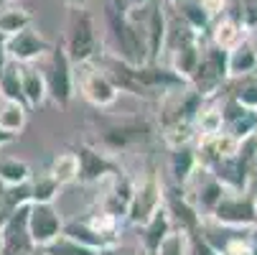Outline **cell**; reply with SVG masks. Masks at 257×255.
<instances>
[{"mask_svg": "<svg viewBox=\"0 0 257 255\" xmlns=\"http://www.w3.org/2000/svg\"><path fill=\"white\" fill-rule=\"evenodd\" d=\"M102 71L107 74V79L115 84V90H125L130 95H140V97H156L163 90L171 87H181L186 84V79L178 77L173 69H163L158 64H143V66H133L117 56H107L102 59Z\"/></svg>", "mask_w": 257, "mask_h": 255, "instance_id": "6da1fadb", "label": "cell"}, {"mask_svg": "<svg viewBox=\"0 0 257 255\" xmlns=\"http://www.w3.org/2000/svg\"><path fill=\"white\" fill-rule=\"evenodd\" d=\"M107 23H109V31H112L115 46H117V59L133 66L148 64V46H145L143 28L138 21L127 16L125 8H120V3H107Z\"/></svg>", "mask_w": 257, "mask_h": 255, "instance_id": "7a4b0ae2", "label": "cell"}, {"mask_svg": "<svg viewBox=\"0 0 257 255\" xmlns=\"http://www.w3.org/2000/svg\"><path fill=\"white\" fill-rule=\"evenodd\" d=\"M66 56L71 64H87L97 54V33H94V18L84 8H71L69 16V33L64 41Z\"/></svg>", "mask_w": 257, "mask_h": 255, "instance_id": "3957f363", "label": "cell"}, {"mask_svg": "<svg viewBox=\"0 0 257 255\" xmlns=\"http://www.w3.org/2000/svg\"><path fill=\"white\" fill-rule=\"evenodd\" d=\"M229 79V71H227V49L222 46H206L199 56V64L191 74V84H194V92L206 97V95H214L219 87Z\"/></svg>", "mask_w": 257, "mask_h": 255, "instance_id": "277c9868", "label": "cell"}, {"mask_svg": "<svg viewBox=\"0 0 257 255\" xmlns=\"http://www.w3.org/2000/svg\"><path fill=\"white\" fill-rule=\"evenodd\" d=\"M69 56L64 44H56L49 49V66L44 71V82H46V95L59 105L66 107L71 102V95H74V71H71Z\"/></svg>", "mask_w": 257, "mask_h": 255, "instance_id": "5b68a950", "label": "cell"}, {"mask_svg": "<svg viewBox=\"0 0 257 255\" xmlns=\"http://www.w3.org/2000/svg\"><path fill=\"white\" fill-rule=\"evenodd\" d=\"M163 187H161V179L156 176V171L151 168L145 174V179L140 181V187H133V199H130V207H127V220L133 225H145L151 217L163 209Z\"/></svg>", "mask_w": 257, "mask_h": 255, "instance_id": "8992f818", "label": "cell"}, {"mask_svg": "<svg viewBox=\"0 0 257 255\" xmlns=\"http://www.w3.org/2000/svg\"><path fill=\"white\" fill-rule=\"evenodd\" d=\"M214 222L224 227H254L257 225V202L249 192H234L224 194L219 204L209 212Z\"/></svg>", "mask_w": 257, "mask_h": 255, "instance_id": "52a82bcc", "label": "cell"}, {"mask_svg": "<svg viewBox=\"0 0 257 255\" xmlns=\"http://www.w3.org/2000/svg\"><path fill=\"white\" fill-rule=\"evenodd\" d=\"M61 217L54 209V204H28V235L31 242L39 247H46L51 240L61 235Z\"/></svg>", "mask_w": 257, "mask_h": 255, "instance_id": "ba28073f", "label": "cell"}, {"mask_svg": "<svg viewBox=\"0 0 257 255\" xmlns=\"http://www.w3.org/2000/svg\"><path fill=\"white\" fill-rule=\"evenodd\" d=\"M3 250L0 255H33L36 245L28 235V204L11 212L8 222L3 225Z\"/></svg>", "mask_w": 257, "mask_h": 255, "instance_id": "9c48e42d", "label": "cell"}, {"mask_svg": "<svg viewBox=\"0 0 257 255\" xmlns=\"http://www.w3.org/2000/svg\"><path fill=\"white\" fill-rule=\"evenodd\" d=\"M74 153H77V161H79L77 181H82V184H92V181H99L104 176L115 179V176L122 174V168L112 158H107L104 153H99L97 148H92V145H87V143H82Z\"/></svg>", "mask_w": 257, "mask_h": 255, "instance_id": "30bf717a", "label": "cell"}, {"mask_svg": "<svg viewBox=\"0 0 257 255\" xmlns=\"http://www.w3.org/2000/svg\"><path fill=\"white\" fill-rule=\"evenodd\" d=\"M79 90H82V97L94 107H109L117 100L115 84L107 79V74L102 69H94V66H84L79 71Z\"/></svg>", "mask_w": 257, "mask_h": 255, "instance_id": "8fae6325", "label": "cell"}, {"mask_svg": "<svg viewBox=\"0 0 257 255\" xmlns=\"http://www.w3.org/2000/svg\"><path fill=\"white\" fill-rule=\"evenodd\" d=\"M153 133L151 123L148 120H120V123H112L102 130V143L107 145L109 151H120V148H127L133 143H140V140H148Z\"/></svg>", "mask_w": 257, "mask_h": 255, "instance_id": "7c38bea8", "label": "cell"}, {"mask_svg": "<svg viewBox=\"0 0 257 255\" xmlns=\"http://www.w3.org/2000/svg\"><path fill=\"white\" fill-rule=\"evenodd\" d=\"M51 46L41 39L33 28H23L13 36L6 39V51H8V59L11 61H18V64H26V61H33L39 59L41 54H46Z\"/></svg>", "mask_w": 257, "mask_h": 255, "instance_id": "4fadbf2b", "label": "cell"}, {"mask_svg": "<svg viewBox=\"0 0 257 255\" xmlns=\"http://www.w3.org/2000/svg\"><path fill=\"white\" fill-rule=\"evenodd\" d=\"M163 202H168V214H173V220L178 222V230L183 235H189L194 230H199V212L196 207L189 204V199L178 194V192H171L168 197H163Z\"/></svg>", "mask_w": 257, "mask_h": 255, "instance_id": "5bb4252c", "label": "cell"}, {"mask_svg": "<svg viewBox=\"0 0 257 255\" xmlns=\"http://www.w3.org/2000/svg\"><path fill=\"white\" fill-rule=\"evenodd\" d=\"M21 92L26 107H41L46 102V82H44V71L33 69V66H21Z\"/></svg>", "mask_w": 257, "mask_h": 255, "instance_id": "9a60e30c", "label": "cell"}, {"mask_svg": "<svg viewBox=\"0 0 257 255\" xmlns=\"http://www.w3.org/2000/svg\"><path fill=\"white\" fill-rule=\"evenodd\" d=\"M61 235L77 240V242H82V245H87V247H92V250H104V247H109V245H115L112 240L104 237V235H102L97 227H92L89 222H77V220L64 222Z\"/></svg>", "mask_w": 257, "mask_h": 255, "instance_id": "2e32d148", "label": "cell"}, {"mask_svg": "<svg viewBox=\"0 0 257 255\" xmlns=\"http://www.w3.org/2000/svg\"><path fill=\"white\" fill-rule=\"evenodd\" d=\"M171 232V214L166 209H158L148 222L143 225V247L145 255H156L158 245L163 242V237Z\"/></svg>", "mask_w": 257, "mask_h": 255, "instance_id": "e0dca14e", "label": "cell"}, {"mask_svg": "<svg viewBox=\"0 0 257 255\" xmlns=\"http://www.w3.org/2000/svg\"><path fill=\"white\" fill-rule=\"evenodd\" d=\"M227 71H229V77H234V79L257 71V56H254L249 41H239L234 49L227 51Z\"/></svg>", "mask_w": 257, "mask_h": 255, "instance_id": "ac0fdd59", "label": "cell"}, {"mask_svg": "<svg viewBox=\"0 0 257 255\" xmlns=\"http://www.w3.org/2000/svg\"><path fill=\"white\" fill-rule=\"evenodd\" d=\"M130 199H133V184L122 171L120 176H115V189L104 202V214H109L112 220H120L122 214H127Z\"/></svg>", "mask_w": 257, "mask_h": 255, "instance_id": "d6986e66", "label": "cell"}, {"mask_svg": "<svg viewBox=\"0 0 257 255\" xmlns=\"http://www.w3.org/2000/svg\"><path fill=\"white\" fill-rule=\"evenodd\" d=\"M26 118H28V107L26 105L0 97V130L3 133L16 138L26 128Z\"/></svg>", "mask_w": 257, "mask_h": 255, "instance_id": "ffe728a7", "label": "cell"}, {"mask_svg": "<svg viewBox=\"0 0 257 255\" xmlns=\"http://www.w3.org/2000/svg\"><path fill=\"white\" fill-rule=\"evenodd\" d=\"M196 163H199V158H196V153L189 148V145H176V148H173V153H171V171H173L178 184H186V181L191 179Z\"/></svg>", "mask_w": 257, "mask_h": 255, "instance_id": "44dd1931", "label": "cell"}, {"mask_svg": "<svg viewBox=\"0 0 257 255\" xmlns=\"http://www.w3.org/2000/svg\"><path fill=\"white\" fill-rule=\"evenodd\" d=\"M28 187H31V204H51L54 197L59 194V184L56 179L46 171V174H39V176H31L28 179Z\"/></svg>", "mask_w": 257, "mask_h": 255, "instance_id": "7402d4cb", "label": "cell"}, {"mask_svg": "<svg viewBox=\"0 0 257 255\" xmlns=\"http://www.w3.org/2000/svg\"><path fill=\"white\" fill-rule=\"evenodd\" d=\"M49 174L56 179V184H59V187L77 181V176H79V161H77V153H71V151L59 153V156L51 161Z\"/></svg>", "mask_w": 257, "mask_h": 255, "instance_id": "603a6c76", "label": "cell"}, {"mask_svg": "<svg viewBox=\"0 0 257 255\" xmlns=\"http://www.w3.org/2000/svg\"><path fill=\"white\" fill-rule=\"evenodd\" d=\"M0 97L26 105L23 92H21V66H18V61H8L6 69L0 71Z\"/></svg>", "mask_w": 257, "mask_h": 255, "instance_id": "cb8c5ba5", "label": "cell"}, {"mask_svg": "<svg viewBox=\"0 0 257 255\" xmlns=\"http://www.w3.org/2000/svg\"><path fill=\"white\" fill-rule=\"evenodd\" d=\"M31 166L26 161H18V158H0V184L3 187H18V184H26L31 179Z\"/></svg>", "mask_w": 257, "mask_h": 255, "instance_id": "d4e9b609", "label": "cell"}, {"mask_svg": "<svg viewBox=\"0 0 257 255\" xmlns=\"http://www.w3.org/2000/svg\"><path fill=\"white\" fill-rule=\"evenodd\" d=\"M31 13L28 11H21V8H6L0 11V36H13L23 28H31Z\"/></svg>", "mask_w": 257, "mask_h": 255, "instance_id": "484cf974", "label": "cell"}, {"mask_svg": "<svg viewBox=\"0 0 257 255\" xmlns=\"http://www.w3.org/2000/svg\"><path fill=\"white\" fill-rule=\"evenodd\" d=\"M41 252L44 255H99V250H92L66 235H59L56 240H51L46 247H41Z\"/></svg>", "mask_w": 257, "mask_h": 255, "instance_id": "4316f807", "label": "cell"}, {"mask_svg": "<svg viewBox=\"0 0 257 255\" xmlns=\"http://www.w3.org/2000/svg\"><path fill=\"white\" fill-rule=\"evenodd\" d=\"M229 97H234L247 110H257V71H252L247 77H239Z\"/></svg>", "mask_w": 257, "mask_h": 255, "instance_id": "83f0119b", "label": "cell"}, {"mask_svg": "<svg viewBox=\"0 0 257 255\" xmlns=\"http://www.w3.org/2000/svg\"><path fill=\"white\" fill-rule=\"evenodd\" d=\"M181 18L191 28H206L209 26V11L199 0H181Z\"/></svg>", "mask_w": 257, "mask_h": 255, "instance_id": "f1b7e54d", "label": "cell"}, {"mask_svg": "<svg viewBox=\"0 0 257 255\" xmlns=\"http://www.w3.org/2000/svg\"><path fill=\"white\" fill-rule=\"evenodd\" d=\"M234 140H247V138H252L254 135V130H257V110H247L242 118H237L234 123H229L227 128H224Z\"/></svg>", "mask_w": 257, "mask_h": 255, "instance_id": "f546056e", "label": "cell"}, {"mask_svg": "<svg viewBox=\"0 0 257 255\" xmlns=\"http://www.w3.org/2000/svg\"><path fill=\"white\" fill-rule=\"evenodd\" d=\"M239 41H242V36H239V23L232 21V18H224L222 26H219L216 33H214V44L229 51V49H234Z\"/></svg>", "mask_w": 257, "mask_h": 255, "instance_id": "4dcf8cb0", "label": "cell"}, {"mask_svg": "<svg viewBox=\"0 0 257 255\" xmlns=\"http://www.w3.org/2000/svg\"><path fill=\"white\" fill-rule=\"evenodd\" d=\"M156 255H189V240H186V235H183L181 230L178 232L171 230L163 237V242L158 245Z\"/></svg>", "mask_w": 257, "mask_h": 255, "instance_id": "1f68e13d", "label": "cell"}, {"mask_svg": "<svg viewBox=\"0 0 257 255\" xmlns=\"http://www.w3.org/2000/svg\"><path fill=\"white\" fill-rule=\"evenodd\" d=\"M227 194V189L222 187V184H219V181L211 176L209 181H206V184L201 187V194H199V204L206 209V212H211L216 204H219V199H222Z\"/></svg>", "mask_w": 257, "mask_h": 255, "instance_id": "d6a6232c", "label": "cell"}, {"mask_svg": "<svg viewBox=\"0 0 257 255\" xmlns=\"http://www.w3.org/2000/svg\"><path fill=\"white\" fill-rule=\"evenodd\" d=\"M3 199H6V204L11 209H18V207L31 204V187H28V181H26V184H18V187H6Z\"/></svg>", "mask_w": 257, "mask_h": 255, "instance_id": "836d02e7", "label": "cell"}, {"mask_svg": "<svg viewBox=\"0 0 257 255\" xmlns=\"http://www.w3.org/2000/svg\"><path fill=\"white\" fill-rule=\"evenodd\" d=\"M186 240H189V255H219V250L204 237V232L201 230H194V232H189L186 235Z\"/></svg>", "mask_w": 257, "mask_h": 255, "instance_id": "e575fe53", "label": "cell"}, {"mask_svg": "<svg viewBox=\"0 0 257 255\" xmlns=\"http://www.w3.org/2000/svg\"><path fill=\"white\" fill-rule=\"evenodd\" d=\"M99 255H138V250L133 247V245H109V247H104V250H99Z\"/></svg>", "mask_w": 257, "mask_h": 255, "instance_id": "d590c367", "label": "cell"}, {"mask_svg": "<svg viewBox=\"0 0 257 255\" xmlns=\"http://www.w3.org/2000/svg\"><path fill=\"white\" fill-rule=\"evenodd\" d=\"M11 207L6 204V199H3V194H0V230H3V225L8 222V217H11Z\"/></svg>", "mask_w": 257, "mask_h": 255, "instance_id": "8d00e7d4", "label": "cell"}, {"mask_svg": "<svg viewBox=\"0 0 257 255\" xmlns=\"http://www.w3.org/2000/svg\"><path fill=\"white\" fill-rule=\"evenodd\" d=\"M249 184H252V199L257 202V158H254V163H252V171H249Z\"/></svg>", "mask_w": 257, "mask_h": 255, "instance_id": "74e56055", "label": "cell"}, {"mask_svg": "<svg viewBox=\"0 0 257 255\" xmlns=\"http://www.w3.org/2000/svg\"><path fill=\"white\" fill-rule=\"evenodd\" d=\"M8 61H11V59H8V51H6V36H0V71L6 69Z\"/></svg>", "mask_w": 257, "mask_h": 255, "instance_id": "f35d334b", "label": "cell"}, {"mask_svg": "<svg viewBox=\"0 0 257 255\" xmlns=\"http://www.w3.org/2000/svg\"><path fill=\"white\" fill-rule=\"evenodd\" d=\"M64 3H66L69 8H84V3H87V0H64Z\"/></svg>", "mask_w": 257, "mask_h": 255, "instance_id": "ab89813d", "label": "cell"}, {"mask_svg": "<svg viewBox=\"0 0 257 255\" xmlns=\"http://www.w3.org/2000/svg\"><path fill=\"white\" fill-rule=\"evenodd\" d=\"M249 46H252V51L257 56V26H252V41H249Z\"/></svg>", "mask_w": 257, "mask_h": 255, "instance_id": "60d3db41", "label": "cell"}, {"mask_svg": "<svg viewBox=\"0 0 257 255\" xmlns=\"http://www.w3.org/2000/svg\"><path fill=\"white\" fill-rule=\"evenodd\" d=\"M11 140H13V135H8V133H3V130H0V148H3L6 143H11Z\"/></svg>", "mask_w": 257, "mask_h": 255, "instance_id": "b9f144b4", "label": "cell"}, {"mask_svg": "<svg viewBox=\"0 0 257 255\" xmlns=\"http://www.w3.org/2000/svg\"><path fill=\"white\" fill-rule=\"evenodd\" d=\"M0 250H3V232H0Z\"/></svg>", "mask_w": 257, "mask_h": 255, "instance_id": "7bdbcfd3", "label": "cell"}, {"mask_svg": "<svg viewBox=\"0 0 257 255\" xmlns=\"http://www.w3.org/2000/svg\"><path fill=\"white\" fill-rule=\"evenodd\" d=\"M3 192H6V187H3V184H0V194H3Z\"/></svg>", "mask_w": 257, "mask_h": 255, "instance_id": "ee69618b", "label": "cell"}, {"mask_svg": "<svg viewBox=\"0 0 257 255\" xmlns=\"http://www.w3.org/2000/svg\"><path fill=\"white\" fill-rule=\"evenodd\" d=\"M252 138H254V143H257V130H254V135H252Z\"/></svg>", "mask_w": 257, "mask_h": 255, "instance_id": "f6af8a7d", "label": "cell"}, {"mask_svg": "<svg viewBox=\"0 0 257 255\" xmlns=\"http://www.w3.org/2000/svg\"><path fill=\"white\" fill-rule=\"evenodd\" d=\"M33 255H36V252H33ZM39 255H44V252H39Z\"/></svg>", "mask_w": 257, "mask_h": 255, "instance_id": "bcb514c9", "label": "cell"}]
</instances>
